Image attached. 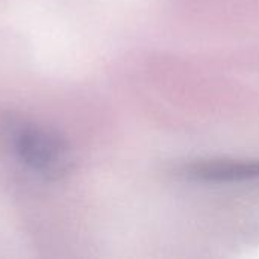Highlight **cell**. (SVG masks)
Listing matches in <instances>:
<instances>
[{
	"mask_svg": "<svg viewBox=\"0 0 259 259\" xmlns=\"http://www.w3.org/2000/svg\"><path fill=\"white\" fill-rule=\"evenodd\" d=\"M0 137L12 155L46 179H61L71 170V150L56 132L21 115L0 118Z\"/></svg>",
	"mask_w": 259,
	"mask_h": 259,
	"instance_id": "1",
	"label": "cell"
},
{
	"mask_svg": "<svg viewBox=\"0 0 259 259\" xmlns=\"http://www.w3.org/2000/svg\"><path fill=\"white\" fill-rule=\"evenodd\" d=\"M178 176L196 184H240L259 179V159L200 158L178 168Z\"/></svg>",
	"mask_w": 259,
	"mask_h": 259,
	"instance_id": "2",
	"label": "cell"
}]
</instances>
